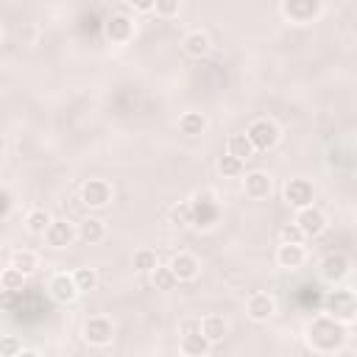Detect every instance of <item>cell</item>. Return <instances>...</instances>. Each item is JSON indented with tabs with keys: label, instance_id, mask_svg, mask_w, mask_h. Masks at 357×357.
Here are the masks:
<instances>
[{
	"label": "cell",
	"instance_id": "obj_1",
	"mask_svg": "<svg viewBox=\"0 0 357 357\" xmlns=\"http://www.w3.org/2000/svg\"><path fill=\"white\" fill-rule=\"evenodd\" d=\"M304 340L315 354H337L346 346V324L326 312L315 315L304 329Z\"/></svg>",
	"mask_w": 357,
	"mask_h": 357
},
{
	"label": "cell",
	"instance_id": "obj_2",
	"mask_svg": "<svg viewBox=\"0 0 357 357\" xmlns=\"http://www.w3.org/2000/svg\"><path fill=\"white\" fill-rule=\"evenodd\" d=\"M324 312L343 321V324H351L357 321V293L349 290V287H337V290H329L324 296Z\"/></svg>",
	"mask_w": 357,
	"mask_h": 357
},
{
	"label": "cell",
	"instance_id": "obj_3",
	"mask_svg": "<svg viewBox=\"0 0 357 357\" xmlns=\"http://www.w3.org/2000/svg\"><path fill=\"white\" fill-rule=\"evenodd\" d=\"M84 343H89L92 349H106L114 340V324L106 315H89L84 321Z\"/></svg>",
	"mask_w": 357,
	"mask_h": 357
},
{
	"label": "cell",
	"instance_id": "obj_4",
	"mask_svg": "<svg viewBox=\"0 0 357 357\" xmlns=\"http://www.w3.org/2000/svg\"><path fill=\"white\" fill-rule=\"evenodd\" d=\"M245 134H248V139L254 142L257 153H259V151H271V148H276L279 139H282L279 126H276L273 120H268V117H257V120L245 128Z\"/></svg>",
	"mask_w": 357,
	"mask_h": 357
},
{
	"label": "cell",
	"instance_id": "obj_5",
	"mask_svg": "<svg viewBox=\"0 0 357 357\" xmlns=\"http://www.w3.org/2000/svg\"><path fill=\"white\" fill-rule=\"evenodd\" d=\"M190 204H192V226L209 229L212 223H218V218H220V204L215 201L212 192H195V195L190 198Z\"/></svg>",
	"mask_w": 357,
	"mask_h": 357
},
{
	"label": "cell",
	"instance_id": "obj_6",
	"mask_svg": "<svg viewBox=\"0 0 357 357\" xmlns=\"http://www.w3.org/2000/svg\"><path fill=\"white\" fill-rule=\"evenodd\" d=\"M321 0H282V17L293 25H307L321 17Z\"/></svg>",
	"mask_w": 357,
	"mask_h": 357
},
{
	"label": "cell",
	"instance_id": "obj_7",
	"mask_svg": "<svg viewBox=\"0 0 357 357\" xmlns=\"http://www.w3.org/2000/svg\"><path fill=\"white\" fill-rule=\"evenodd\" d=\"M47 296H50L56 304H70V301H75V298L81 296V290H78V284H75L73 271H70V273H67V271H56V273L47 279Z\"/></svg>",
	"mask_w": 357,
	"mask_h": 357
},
{
	"label": "cell",
	"instance_id": "obj_8",
	"mask_svg": "<svg viewBox=\"0 0 357 357\" xmlns=\"http://www.w3.org/2000/svg\"><path fill=\"white\" fill-rule=\"evenodd\" d=\"M112 198H114V190H112V184H109L106 178H86V181L81 184V201H84L86 206H92V209L109 206Z\"/></svg>",
	"mask_w": 357,
	"mask_h": 357
},
{
	"label": "cell",
	"instance_id": "obj_9",
	"mask_svg": "<svg viewBox=\"0 0 357 357\" xmlns=\"http://www.w3.org/2000/svg\"><path fill=\"white\" fill-rule=\"evenodd\" d=\"M321 276L329 282V284H340L349 273H351V262H349V257L346 254H340V251H329L324 259H321Z\"/></svg>",
	"mask_w": 357,
	"mask_h": 357
},
{
	"label": "cell",
	"instance_id": "obj_10",
	"mask_svg": "<svg viewBox=\"0 0 357 357\" xmlns=\"http://www.w3.org/2000/svg\"><path fill=\"white\" fill-rule=\"evenodd\" d=\"M243 192H245V198H251V201L268 198V195L273 192V178H271V173H268V170H251V173H245V178H243Z\"/></svg>",
	"mask_w": 357,
	"mask_h": 357
},
{
	"label": "cell",
	"instance_id": "obj_11",
	"mask_svg": "<svg viewBox=\"0 0 357 357\" xmlns=\"http://www.w3.org/2000/svg\"><path fill=\"white\" fill-rule=\"evenodd\" d=\"M293 220L304 229V234H307V237H318V234H324V231H326V215H324V209H318L315 204L296 209V218H293Z\"/></svg>",
	"mask_w": 357,
	"mask_h": 357
},
{
	"label": "cell",
	"instance_id": "obj_12",
	"mask_svg": "<svg viewBox=\"0 0 357 357\" xmlns=\"http://www.w3.org/2000/svg\"><path fill=\"white\" fill-rule=\"evenodd\" d=\"M134 33H137V22L128 14H112L106 20V36H109V42L126 45V42L134 39Z\"/></svg>",
	"mask_w": 357,
	"mask_h": 357
},
{
	"label": "cell",
	"instance_id": "obj_13",
	"mask_svg": "<svg viewBox=\"0 0 357 357\" xmlns=\"http://www.w3.org/2000/svg\"><path fill=\"white\" fill-rule=\"evenodd\" d=\"M78 240V226L70 223V220H53L45 231V243L50 248H67Z\"/></svg>",
	"mask_w": 357,
	"mask_h": 357
},
{
	"label": "cell",
	"instance_id": "obj_14",
	"mask_svg": "<svg viewBox=\"0 0 357 357\" xmlns=\"http://www.w3.org/2000/svg\"><path fill=\"white\" fill-rule=\"evenodd\" d=\"M170 268L178 276V282H195L201 276V259L192 251H176L170 257Z\"/></svg>",
	"mask_w": 357,
	"mask_h": 357
},
{
	"label": "cell",
	"instance_id": "obj_15",
	"mask_svg": "<svg viewBox=\"0 0 357 357\" xmlns=\"http://www.w3.org/2000/svg\"><path fill=\"white\" fill-rule=\"evenodd\" d=\"M273 312H276V298L271 293L257 290L245 298V315L251 321H268V318H273Z\"/></svg>",
	"mask_w": 357,
	"mask_h": 357
},
{
	"label": "cell",
	"instance_id": "obj_16",
	"mask_svg": "<svg viewBox=\"0 0 357 357\" xmlns=\"http://www.w3.org/2000/svg\"><path fill=\"white\" fill-rule=\"evenodd\" d=\"M312 198H315L312 181H307V178H290L284 184V201H287V206L301 209V206H310Z\"/></svg>",
	"mask_w": 357,
	"mask_h": 357
},
{
	"label": "cell",
	"instance_id": "obj_17",
	"mask_svg": "<svg viewBox=\"0 0 357 357\" xmlns=\"http://www.w3.org/2000/svg\"><path fill=\"white\" fill-rule=\"evenodd\" d=\"M307 262V248L304 243H282L276 248V265L284 271H298Z\"/></svg>",
	"mask_w": 357,
	"mask_h": 357
},
{
	"label": "cell",
	"instance_id": "obj_18",
	"mask_svg": "<svg viewBox=\"0 0 357 357\" xmlns=\"http://www.w3.org/2000/svg\"><path fill=\"white\" fill-rule=\"evenodd\" d=\"M212 346H215V343H212L201 329H195V332H184L181 340H178L181 354H190V357H204V354L212 351Z\"/></svg>",
	"mask_w": 357,
	"mask_h": 357
},
{
	"label": "cell",
	"instance_id": "obj_19",
	"mask_svg": "<svg viewBox=\"0 0 357 357\" xmlns=\"http://www.w3.org/2000/svg\"><path fill=\"white\" fill-rule=\"evenodd\" d=\"M181 50L190 56V59H204L209 50H212V42L204 31H190L184 39H181Z\"/></svg>",
	"mask_w": 357,
	"mask_h": 357
},
{
	"label": "cell",
	"instance_id": "obj_20",
	"mask_svg": "<svg viewBox=\"0 0 357 357\" xmlns=\"http://www.w3.org/2000/svg\"><path fill=\"white\" fill-rule=\"evenodd\" d=\"M75 226H78V240L86 243V245H95V243H100L106 237V223L100 218H84Z\"/></svg>",
	"mask_w": 357,
	"mask_h": 357
},
{
	"label": "cell",
	"instance_id": "obj_21",
	"mask_svg": "<svg viewBox=\"0 0 357 357\" xmlns=\"http://www.w3.org/2000/svg\"><path fill=\"white\" fill-rule=\"evenodd\" d=\"M201 332L212 340V343H220L226 335H229V321L223 318V315H204L201 318Z\"/></svg>",
	"mask_w": 357,
	"mask_h": 357
},
{
	"label": "cell",
	"instance_id": "obj_22",
	"mask_svg": "<svg viewBox=\"0 0 357 357\" xmlns=\"http://www.w3.org/2000/svg\"><path fill=\"white\" fill-rule=\"evenodd\" d=\"M50 223H53V218H50V212L42 209V206H33V209L25 215V229H28L31 234H36V237H45V231H47Z\"/></svg>",
	"mask_w": 357,
	"mask_h": 357
},
{
	"label": "cell",
	"instance_id": "obj_23",
	"mask_svg": "<svg viewBox=\"0 0 357 357\" xmlns=\"http://www.w3.org/2000/svg\"><path fill=\"white\" fill-rule=\"evenodd\" d=\"M206 117L201 114V112H184L181 117H178V131L181 134H187V137H198V134H204L206 131Z\"/></svg>",
	"mask_w": 357,
	"mask_h": 357
},
{
	"label": "cell",
	"instance_id": "obj_24",
	"mask_svg": "<svg viewBox=\"0 0 357 357\" xmlns=\"http://www.w3.org/2000/svg\"><path fill=\"white\" fill-rule=\"evenodd\" d=\"M25 276H28L25 271H20L17 265L8 262V265L3 268V273H0V287H3L6 293H20V290L25 287Z\"/></svg>",
	"mask_w": 357,
	"mask_h": 357
},
{
	"label": "cell",
	"instance_id": "obj_25",
	"mask_svg": "<svg viewBox=\"0 0 357 357\" xmlns=\"http://www.w3.org/2000/svg\"><path fill=\"white\" fill-rule=\"evenodd\" d=\"M8 262L17 265V268L25 271V273H33V271L39 268V254L31 251V248H14V251L8 254Z\"/></svg>",
	"mask_w": 357,
	"mask_h": 357
},
{
	"label": "cell",
	"instance_id": "obj_26",
	"mask_svg": "<svg viewBox=\"0 0 357 357\" xmlns=\"http://www.w3.org/2000/svg\"><path fill=\"white\" fill-rule=\"evenodd\" d=\"M151 282H153V287L156 290H173L176 284H178V276L173 273V268H170V262L167 265H156L153 271H151Z\"/></svg>",
	"mask_w": 357,
	"mask_h": 357
},
{
	"label": "cell",
	"instance_id": "obj_27",
	"mask_svg": "<svg viewBox=\"0 0 357 357\" xmlns=\"http://www.w3.org/2000/svg\"><path fill=\"white\" fill-rule=\"evenodd\" d=\"M131 265H134V271H139V273H151V271L159 265V254H156L153 248H137L134 257H131Z\"/></svg>",
	"mask_w": 357,
	"mask_h": 357
},
{
	"label": "cell",
	"instance_id": "obj_28",
	"mask_svg": "<svg viewBox=\"0 0 357 357\" xmlns=\"http://www.w3.org/2000/svg\"><path fill=\"white\" fill-rule=\"evenodd\" d=\"M229 151H231L234 156H240L243 162H245V159H251V156L257 153V148H254V142L248 139V134H245V131H243V134H231V137H229Z\"/></svg>",
	"mask_w": 357,
	"mask_h": 357
},
{
	"label": "cell",
	"instance_id": "obj_29",
	"mask_svg": "<svg viewBox=\"0 0 357 357\" xmlns=\"http://www.w3.org/2000/svg\"><path fill=\"white\" fill-rule=\"evenodd\" d=\"M167 218H170L173 226H192V204L190 201H178L176 206H170Z\"/></svg>",
	"mask_w": 357,
	"mask_h": 357
},
{
	"label": "cell",
	"instance_id": "obj_30",
	"mask_svg": "<svg viewBox=\"0 0 357 357\" xmlns=\"http://www.w3.org/2000/svg\"><path fill=\"white\" fill-rule=\"evenodd\" d=\"M243 159L240 156H234L231 151H226L220 159H218V170L223 173V176H243Z\"/></svg>",
	"mask_w": 357,
	"mask_h": 357
},
{
	"label": "cell",
	"instance_id": "obj_31",
	"mask_svg": "<svg viewBox=\"0 0 357 357\" xmlns=\"http://www.w3.org/2000/svg\"><path fill=\"white\" fill-rule=\"evenodd\" d=\"M73 276H75V284H78V290H81V293L95 290V284H98V273H95V268H89V265L75 268V271H73Z\"/></svg>",
	"mask_w": 357,
	"mask_h": 357
},
{
	"label": "cell",
	"instance_id": "obj_32",
	"mask_svg": "<svg viewBox=\"0 0 357 357\" xmlns=\"http://www.w3.org/2000/svg\"><path fill=\"white\" fill-rule=\"evenodd\" d=\"M279 237H282V243H304L307 240V234H304V229L293 220V223H284L282 229H279Z\"/></svg>",
	"mask_w": 357,
	"mask_h": 357
},
{
	"label": "cell",
	"instance_id": "obj_33",
	"mask_svg": "<svg viewBox=\"0 0 357 357\" xmlns=\"http://www.w3.org/2000/svg\"><path fill=\"white\" fill-rule=\"evenodd\" d=\"M153 11H156V17L170 20V17H176V14L181 11V0H156Z\"/></svg>",
	"mask_w": 357,
	"mask_h": 357
},
{
	"label": "cell",
	"instance_id": "obj_34",
	"mask_svg": "<svg viewBox=\"0 0 357 357\" xmlns=\"http://www.w3.org/2000/svg\"><path fill=\"white\" fill-rule=\"evenodd\" d=\"M20 351H22V346L17 343V337L14 335H6L3 337V357H20Z\"/></svg>",
	"mask_w": 357,
	"mask_h": 357
},
{
	"label": "cell",
	"instance_id": "obj_35",
	"mask_svg": "<svg viewBox=\"0 0 357 357\" xmlns=\"http://www.w3.org/2000/svg\"><path fill=\"white\" fill-rule=\"evenodd\" d=\"M11 209H14V195H11L8 187H3V192H0V212H3V218H8Z\"/></svg>",
	"mask_w": 357,
	"mask_h": 357
},
{
	"label": "cell",
	"instance_id": "obj_36",
	"mask_svg": "<svg viewBox=\"0 0 357 357\" xmlns=\"http://www.w3.org/2000/svg\"><path fill=\"white\" fill-rule=\"evenodd\" d=\"M195 329H201V318H184V321L178 324V335H184V332H195Z\"/></svg>",
	"mask_w": 357,
	"mask_h": 357
},
{
	"label": "cell",
	"instance_id": "obj_37",
	"mask_svg": "<svg viewBox=\"0 0 357 357\" xmlns=\"http://www.w3.org/2000/svg\"><path fill=\"white\" fill-rule=\"evenodd\" d=\"M128 6H131L134 11H153L156 0H128Z\"/></svg>",
	"mask_w": 357,
	"mask_h": 357
}]
</instances>
